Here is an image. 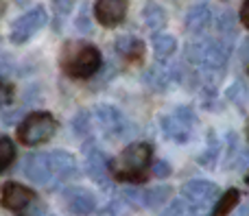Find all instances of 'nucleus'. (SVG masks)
<instances>
[{"mask_svg": "<svg viewBox=\"0 0 249 216\" xmlns=\"http://www.w3.org/2000/svg\"><path fill=\"white\" fill-rule=\"evenodd\" d=\"M114 48L127 61H140L142 55H144V42L138 39L136 35H121L114 44Z\"/></svg>", "mask_w": 249, "mask_h": 216, "instance_id": "14", "label": "nucleus"}, {"mask_svg": "<svg viewBox=\"0 0 249 216\" xmlns=\"http://www.w3.org/2000/svg\"><path fill=\"white\" fill-rule=\"evenodd\" d=\"M238 201H241V192L238 190H228L221 195V199L216 201V208L214 212H212V216H230L234 212V208L238 205Z\"/></svg>", "mask_w": 249, "mask_h": 216, "instance_id": "18", "label": "nucleus"}, {"mask_svg": "<svg viewBox=\"0 0 249 216\" xmlns=\"http://www.w3.org/2000/svg\"><path fill=\"white\" fill-rule=\"evenodd\" d=\"M13 94H16V87H13V83L0 77V107H2V105H7V103H11Z\"/></svg>", "mask_w": 249, "mask_h": 216, "instance_id": "24", "label": "nucleus"}, {"mask_svg": "<svg viewBox=\"0 0 249 216\" xmlns=\"http://www.w3.org/2000/svg\"><path fill=\"white\" fill-rule=\"evenodd\" d=\"M46 22H48V11L42 4H37V7H33L31 11H26L24 16H20L13 22L9 37H11L13 44H24V42H29L39 29H44Z\"/></svg>", "mask_w": 249, "mask_h": 216, "instance_id": "4", "label": "nucleus"}, {"mask_svg": "<svg viewBox=\"0 0 249 216\" xmlns=\"http://www.w3.org/2000/svg\"><path fill=\"white\" fill-rule=\"evenodd\" d=\"M181 195H184V201L188 203V208H195V210L201 208L203 210L216 199L219 188H216L212 182H206V179H193V182H188L184 186Z\"/></svg>", "mask_w": 249, "mask_h": 216, "instance_id": "5", "label": "nucleus"}, {"mask_svg": "<svg viewBox=\"0 0 249 216\" xmlns=\"http://www.w3.org/2000/svg\"><path fill=\"white\" fill-rule=\"evenodd\" d=\"M210 22H212V11L206 2L195 4L186 13V29H188V33H201V31H206L210 26Z\"/></svg>", "mask_w": 249, "mask_h": 216, "instance_id": "15", "label": "nucleus"}, {"mask_svg": "<svg viewBox=\"0 0 249 216\" xmlns=\"http://www.w3.org/2000/svg\"><path fill=\"white\" fill-rule=\"evenodd\" d=\"M86 170L90 175V179H94L101 186H107L109 182V160L101 149H90L86 155Z\"/></svg>", "mask_w": 249, "mask_h": 216, "instance_id": "13", "label": "nucleus"}, {"mask_svg": "<svg viewBox=\"0 0 249 216\" xmlns=\"http://www.w3.org/2000/svg\"><path fill=\"white\" fill-rule=\"evenodd\" d=\"M168 197H171V186H158V188H149V190L142 195V205L146 208H158V205L166 203Z\"/></svg>", "mask_w": 249, "mask_h": 216, "instance_id": "19", "label": "nucleus"}, {"mask_svg": "<svg viewBox=\"0 0 249 216\" xmlns=\"http://www.w3.org/2000/svg\"><path fill=\"white\" fill-rule=\"evenodd\" d=\"M64 203H66V208H68V212L74 216H88L96 210L94 195L79 186H72L64 192Z\"/></svg>", "mask_w": 249, "mask_h": 216, "instance_id": "10", "label": "nucleus"}, {"mask_svg": "<svg viewBox=\"0 0 249 216\" xmlns=\"http://www.w3.org/2000/svg\"><path fill=\"white\" fill-rule=\"evenodd\" d=\"M16 160V147L7 135H0V173L7 170Z\"/></svg>", "mask_w": 249, "mask_h": 216, "instance_id": "21", "label": "nucleus"}, {"mask_svg": "<svg viewBox=\"0 0 249 216\" xmlns=\"http://www.w3.org/2000/svg\"><path fill=\"white\" fill-rule=\"evenodd\" d=\"M153 52H155V59L158 61H166L173 52L177 50V39L173 37L171 33H155L153 35Z\"/></svg>", "mask_w": 249, "mask_h": 216, "instance_id": "16", "label": "nucleus"}, {"mask_svg": "<svg viewBox=\"0 0 249 216\" xmlns=\"http://www.w3.org/2000/svg\"><path fill=\"white\" fill-rule=\"evenodd\" d=\"M94 118L101 129L105 131V135H109V138H121V135H124L127 120H124V116L116 107H112V105H96Z\"/></svg>", "mask_w": 249, "mask_h": 216, "instance_id": "9", "label": "nucleus"}, {"mask_svg": "<svg viewBox=\"0 0 249 216\" xmlns=\"http://www.w3.org/2000/svg\"><path fill=\"white\" fill-rule=\"evenodd\" d=\"M142 20H144V24L149 26V29L158 31L166 24V11H164L160 4L149 2V4H144V9H142Z\"/></svg>", "mask_w": 249, "mask_h": 216, "instance_id": "17", "label": "nucleus"}, {"mask_svg": "<svg viewBox=\"0 0 249 216\" xmlns=\"http://www.w3.org/2000/svg\"><path fill=\"white\" fill-rule=\"evenodd\" d=\"M190 125H193V112L190 109H177L175 114L162 118L164 135L175 140V142H186L188 140Z\"/></svg>", "mask_w": 249, "mask_h": 216, "instance_id": "8", "label": "nucleus"}, {"mask_svg": "<svg viewBox=\"0 0 249 216\" xmlns=\"http://www.w3.org/2000/svg\"><path fill=\"white\" fill-rule=\"evenodd\" d=\"M48 164H51V177L55 182H70L77 177L79 166L77 160L72 157V153L68 151H53L48 153Z\"/></svg>", "mask_w": 249, "mask_h": 216, "instance_id": "11", "label": "nucleus"}, {"mask_svg": "<svg viewBox=\"0 0 249 216\" xmlns=\"http://www.w3.org/2000/svg\"><path fill=\"white\" fill-rule=\"evenodd\" d=\"M144 81L149 83L151 87H155V90H164V87L168 85V81H171V72L164 70L162 66H155V68H151L149 72L144 74Z\"/></svg>", "mask_w": 249, "mask_h": 216, "instance_id": "20", "label": "nucleus"}, {"mask_svg": "<svg viewBox=\"0 0 249 216\" xmlns=\"http://www.w3.org/2000/svg\"><path fill=\"white\" fill-rule=\"evenodd\" d=\"M35 199H37L35 190H31L29 186H22L18 182H9L2 188V205L11 212H24L26 208H31L35 203Z\"/></svg>", "mask_w": 249, "mask_h": 216, "instance_id": "6", "label": "nucleus"}, {"mask_svg": "<svg viewBox=\"0 0 249 216\" xmlns=\"http://www.w3.org/2000/svg\"><path fill=\"white\" fill-rule=\"evenodd\" d=\"M241 22H243V26H249V0H243V4H241Z\"/></svg>", "mask_w": 249, "mask_h": 216, "instance_id": "27", "label": "nucleus"}, {"mask_svg": "<svg viewBox=\"0 0 249 216\" xmlns=\"http://www.w3.org/2000/svg\"><path fill=\"white\" fill-rule=\"evenodd\" d=\"M127 0H96L94 2V17L101 26H118L127 16Z\"/></svg>", "mask_w": 249, "mask_h": 216, "instance_id": "7", "label": "nucleus"}, {"mask_svg": "<svg viewBox=\"0 0 249 216\" xmlns=\"http://www.w3.org/2000/svg\"><path fill=\"white\" fill-rule=\"evenodd\" d=\"M238 216H247V212H245V210H241V214H238Z\"/></svg>", "mask_w": 249, "mask_h": 216, "instance_id": "28", "label": "nucleus"}, {"mask_svg": "<svg viewBox=\"0 0 249 216\" xmlns=\"http://www.w3.org/2000/svg\"><path fill=\"white\" fill-rule=\"evenodd\" d=\"M24 175L33 183L42 186V183H51V164H48V153H31L24 160Z\"/></svg>", "mask_w": 249, "mask_h": 216, "instance_id": "12", "label": "nucleus"}, {"mask_svg": "<svg viewBox=\"0 0 249 216\" xmlns=\"http://www.w3.org/2000/svg\"><path fill=\"white\" fill-rule=\"evenodd\" d=\"M153 147L149 142H133L109 162V175L124 183H144L149 175Z\"/></svg>", "mask_w": 249, "mask_h": 216, "instance_id": "1", "label": "nucleus"}, {"mask_svg": "<svg viewBox=\"0 0 249 216\" xmlns=\"http://www.w3.org/2000/svg\"><path fill=\"white\" fill-rule=\"evenodd\" d=\"M88 122H90V116H86V112H81L77 118L72 120V129L77 135H83L88 131Z\"/></svg>", "mask_w": 249, "mask_h": 216, "instance_id": "25", "label": "nucleus"}, {"mask_svg": "<svg viewBox=\"0 0 249 216\" xmlns=\"http://www.w3.org/2000/svg\"><path fill=\"white\" fill-rule=\"evenodd\" d=\"M57 129H59V122L51 112H33L20 122L18 138L26 147H37V144L48 142Z\"/></svg>", "mask_w": 249, "mask_h": 216, "instance_id": "3", "label": "nucleus"}, {"mask_svg": "<svg viewBox=\"0 0 249 216\" xmlns=\"http://www.w3.org/2000/svg\"><path fill=\"white\" fill-rule=\"evenodd\" d=\"M103 66V55L94 44H66L61 55V68L70 79H90Z\"/></svg>", "mask_w": 249, "mask_h": 216, "instance_id": "2", "label": "nucleus"}, {"mask_svg": "<svg viewBox=\"0 0 249 216\" xmlns=\"http://www.w3.org/2000/svg\"><path fill=\"white\" fill-rule=\"evenodd\" d=\"M153 175L155 177H168V175H171V164H168V162H164V160H160V162H155L153 164Z\"/></svg>", "mask_w": 249, "mask_h": 216, "instance_id": "26", "label": "nucleus"}, {"mask_svg": "<svg viewBox=\"0 0 249 216\" xmlns=\"http://www.w3.org/2000/svg\"><path fill=\"white\" fill-rule=\"evenodd\" d=\"M216 29H219V33L223 35V37H232L234 35V16L232 13H221L219 17H216Z\"/></svg>", "mask_w": 249, "mask_h": 216, "instance_id": "22", "label": "nucleus"}, {"mask_svg": "<svg viewBox=\"0 0 249 216\" xmlns=\"http://www.w3.org/2000/svg\"><path fill=\"white\" fill-rule=\"evenodd\" d=\"M188 203H186L184 199H179V201H173V203H168L166 208L162 210V214L160 216H186L188 214Z\"/></svg>", "mask_w": 249, "mask_h": 216, "instance_id": "23", "label": "nucleus"}]
</instances>
